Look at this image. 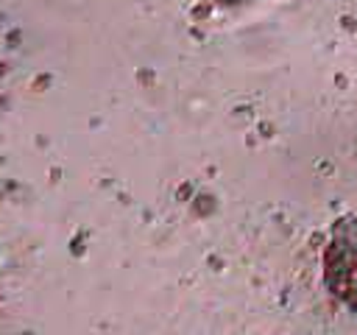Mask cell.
I'll list each match as a JSON object with an SVG mask.
<instances>
[{
  "mask_svg": "<svg viewBox=\"0 0 357 335\" xmlns=\"http://www.w3.org/2000/svg\"><path fill=\"white\" fill-rule=\"evenodd\" d=\"M324 262L332 293L357 313V221L337 223Z\"/></svg>",
  "mask_w": 357,
  "mask_h": 335,
  "instance_id": "6da1fadb",
  "label": "cell"
}]
</instances>
